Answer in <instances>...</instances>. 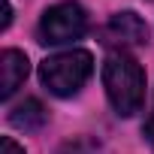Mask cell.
<instances>
[{"mask_svg":"<svg viewBox=\"0 0 154 154\" xmlns=\"http://www.w3.org/2000/svg\"><path fill=\"white\" fill-rule=\"evenodd\" d=\"M94 72V57L85 48H69L60 54H51L39 63V79L54 97H72Z\"/></svg>","mask_w":154,"mask_h":154,"instance_id":"2","label":"cell"},{"mask_svg":"<svg viewBox=\"0 0 154 154\" xmlns=\"http://www.w3.org/2000/svg\"><path fill=\"white\" fill-rule=\"evenodd\" d=\"M9 21H12V6H9V0H3V24H0V27H9Z\"/></svg>","mask_w":154,"mask_h":154,"instance_id":"10","label":"cell"},{"mask_svg":"<svg viewBox=\"0 0 154 154\" xmlns=\"http://www.w3.org/2000/svg\"><path fill=\"white\" fill-rule=\"evenodd\" d=\"M0 151H3V154H24V148H21L12 136H3V139H0Z\"/></svg>","mask_w":154,"mask_h":154,"instance_id":"8","label":"cell"},{"mask_svg":"<svg viewBox=\"0 0 154 154\" xmlns=\"http://www.w3.org/2000/svg\"><path fill=\"white\" fill-rule=\"evenodd\" d=\"M9 124L18 127V130H39V127L45 124V106H42L36 97H27V100H21L18 106H12Z\"/></svg>","mask_w":154,"mask_h":154,"instance_id":"6","label":"cell"},{"mask_svg":"<svg viewBox=\"0 0 154 154\" xmlns=\"http://www.w3.org/2000/svg\"><path fill=\"white\" fill-rule=\"evenodd\" d=\"M85 30H88V15H85V9L79 3H72V0L45 9L42 12V21H39V36L48 45L72 42V39L85 36Z\"/></svg>","mask_w":154,"mask_h":154,"instance_id":"3","label":"cell"},{"mask_svg":"<svg viewBox=\"0 0 154 154\" xmlns=\"http://www.w3.org/2000/svg\"><path fill=\"white\" fill-rule=\"evenodd\" d=\"M0 69H3V91H0V97L9 100L21 88V82L27 79V69H30L27 54L24 51H15V48H6L3 54H0Z\"/></svg>","mask_w":154,"mask_h":154,"instance_id":"5","label":"cell"},{"mask_svg":"<svg viewBox=\"0 0 154 154\" xmlns=\"http://www.w3.org/2000/svg\"><path fill=\"white\" fill-rule=\"evenodd\" d=\"M106 36L109 42H121V45H142L148 39V24L136 15V12H118L109 18L106 24Z\"/></svg>","mask_w":154,"mask_h":154,"instance_id":"4","label":"cell"},{"mask_svg":"<svg viewBox=\"0 0 154 154\" xmlns=\"http://www.w3.org/2000/svg\"><path fill=\"white\" fill-rule=\"evenodd\" d=\"M145 139H148V142H151V148H154V106H151L148 121H145Z\"/></svg>","mask_w":154,"mask_h":154,"instance_id":"9","label":"cell"},{"mask_svg":"<svg viewBox=\"0 0 154 154\" xmlns=\"http://www.w3.org/2000/svg\"><path fill=\"white\" fill-rule=\"evenodd\" d=\"M103 85L118 115L130 118L145 103V72L127 51H109L103 63Z\"/></svg>","mask_w":154,"mask_h":154,"instance_id":"1","label":"cell"},{"mask_svg":"<svg viewBox=\"0 0 154 154\" xmlns=\"http://www.w3.org/2000/svg\"><path fill=\"white\" fill-rule=\"evenodd\" d=\"M57 154H100V148L94 142H85V139H75V142H66Z\"/></svg>","mask_w":154,"mask_h":154,"instance_id":"7","label":"cell"}]
</instances>
